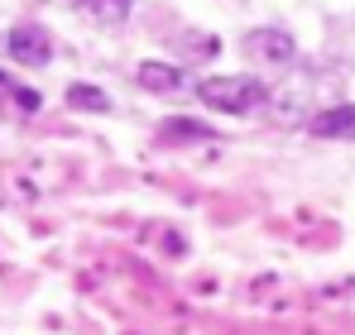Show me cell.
Listing matches in <instances>:
<instances>
[{"instance_id": "6da1fadb", "label": "cell", "mask_w": 355, "mask_h": 335, "mask_svg": "<svg viewBox=\"0 0 355 335\" xmlns=\"http://www.w3.org/2000/svg\"><path fill=\"white\" fill-rule=\"evenodd\" d=\"M197 101L211 106V111H221V115H250L259 101H269V91H264L259 77L236 72V77H202L197 82Z\"/></svg>"}, {"instance_id": "7a4b0ae2", "label": "cell", "mask_w": 355, "mask_h": 335, "mask_svg": "<svg viewBox=\"0 0 355 335\" xmlns=\"http://www.w3.org/2000/svg\"><path fill=\"white\" fill-rule=\"evenodd\" d=\"M245 53L254 57V62H269V67H288L297 44L288 29H250L245 34Z\"/></svg>"}, {"instance_id": "3957f363", "label": "cell", "mask_w": 355, "mask_h": 335, "mask_svg": "<svg viewBox=\"0 0 355 335\" xmlns=\"http://www.w3.org/2000/svg\"><path fill=\"white\" fill-rule=\"evenodd\" d=\"M5 48L15 62H24V67H44L49 57H53V44H49V34L39 29V24H15L10 34H5Z\"/></svg>"}, {"instance_id": "277c9868", "label": "cell", "mask_w": 355, "mask_h": 335, "mask_svg": "<svg viewBox=\"0 0 355 335\" xmlns=\"http://www.w3.org/2000/svg\"><path fill=\"white\" fill-rule=\"evenodd\" d=\"M307 134H317V139H355V106L341 101V106L307 115Z\"/></svg>"}, {"instance_id": "5b68a950", "label": "cell", "mask_w": 355, "mask_h": 335, "mask_svg": "<svg viewBox=\"0 0 355 335\" xmlns=\"http://www.w3.org/2000/svg\"><path fill=\"white\" fill-rule=\"evenodd\" d=\"M135 82H139L144 91H178V87H182V72H178L173 62H154V57H149V62L135 67Z\"/></svg>"}, {"instance_id": "8992f818", "label": "cell", "mask_w": 355, "mask_h": 335, "mask_svg": "<svg viewBox=\"0 0 355 335\" xmlns=\"http://www.w3.org/2000/svg\"><path fill=\"white\" fill-rule=\"evenodd\" d=\"M77 10L101 29H116V24L130 19V0H77Z\"/></svg>"}, {"instance_id": "52a82bcc", "label": "cell", "mask_w": 355, "mask_h": 335, "mask_svg": "<svg viewBox=\"0 0 355 335\" xmlns=\"http://www.w3.org/2000/svg\"><path fill=\"white\" fill-rule=\"evenodd\" d=\"M67 101H72L77 111H92V115H106V111H111V96H106L101 87H82V82H72V87H67Z\"/></svg>"}, {"instance_id": "ba28073f", "label": "cell", "mask_w": 355, "mask_h": 335, "mask_svg": "<svg viewBox=\"0 0 355 335\" xmlns=\"http://www.w3.org/2000/svg\"><path fill=\"white\" fill-rule=\"evenodd\" d=\"M159 134H164V139H197V144H202V139H216L202 120H164Z\"/></svg>"}, {"instance_id": "9c48e42d", "label": "cell", "mask_w": 355, "mask_h": 335, "mask_svg": "<svg viewBox=\"0 0 355 335\" xmlns=\"http://www.w3.org/2000/svg\"><path fill=\"white\" fill-rule=\"evenodd\" d=\"M15 101H19V111H39V91H24V87H15Z\"/></svg>"}, {"instance_id": "30bf717a", "label": "cell", "mask_w": 355, "mask_h": 335, "mask_svg": "<svg viewBox=\"0 0 355 335\" xmlns=\"http://www.w3.org/2000/svg\"><path fill=\"white\" fill-rule=\"evenodd\" d=\"M0 48H5V39H0Z\"/></svg>"}]
</instances>
